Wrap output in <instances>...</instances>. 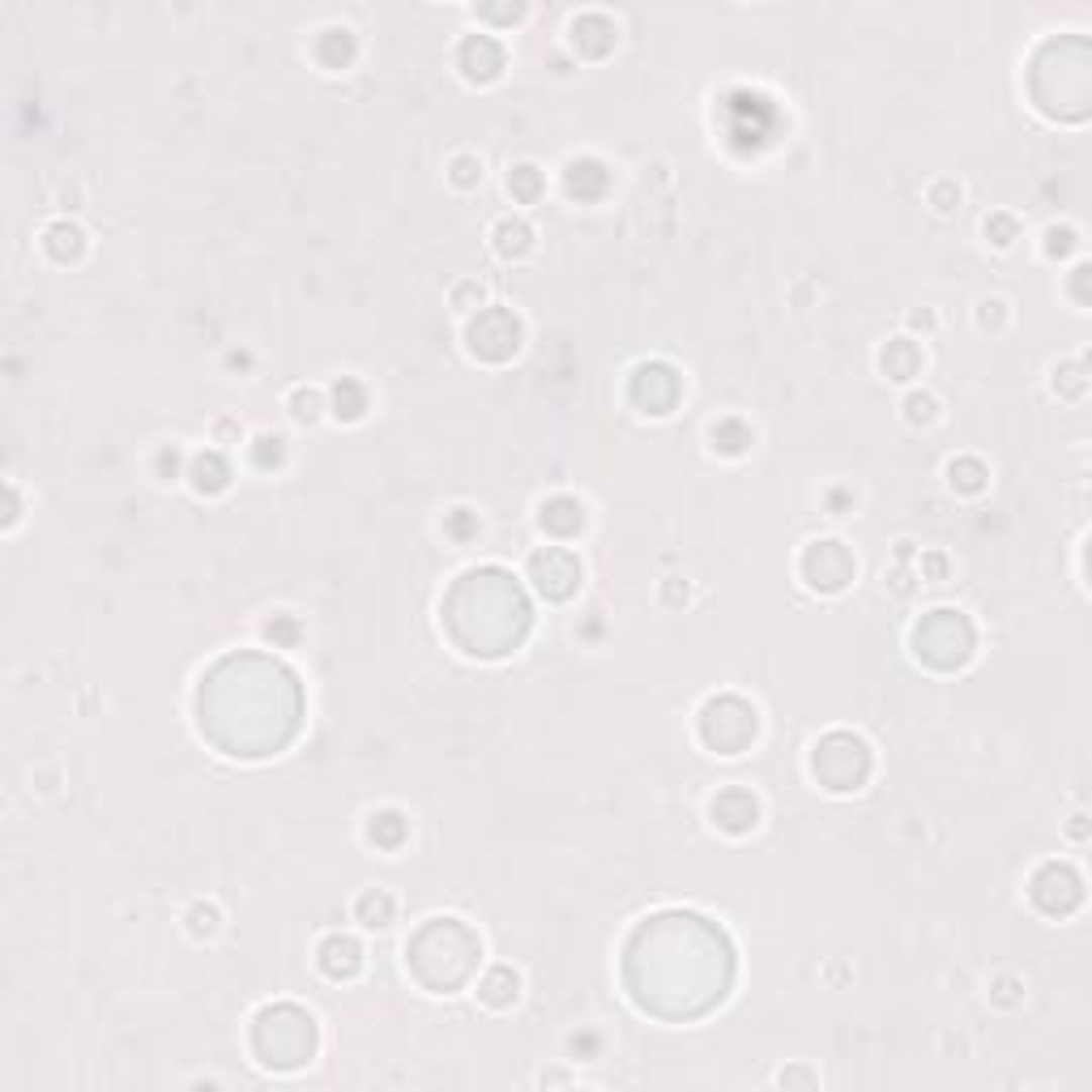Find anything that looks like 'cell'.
<instances>
[{"label": "cell", "mask_w": 1092, "mask_h": 1092, "mask_svg": "<svg viewBox=\"0 0 1092 1092\" xmlns=\"http://www.w3.org/2000/svg\"><path fill=\"white\" fill-rule=\"evenodd\" d=\"M930 205L938 209V214H952V209L961 205V184L956 180H934L930 184Z\"/></svg>", "instance_id": "cell-29"}, {"label": "cell", "mask_w": 1092, "mask_h": 1092, "mask_svg": "<svg viewBox=\"0 0 1092 1092\" xmlns=\"http://www.w3.org/2000/svg\"><path fill=\"white\" fill-rule=\"evenodd\" d=\"M708 439H713V449H717V453H725V457H742L747 449H752L756 431L747 427V423H738V418H721V423L708 427Z\"/></svg>", "instance_id": "cell-19"}, {"label": "cell", "mask_w": 1092, "mask_h": 1092, "mask_svg": "<svg viewBox=\"0 0 1092 1092\" xmlns=\"http://www.w3.org/2000/svg\"><path fill=\"white\" fill-rule=\"evenodd\" d=\"M286 406H291V418H295V423L312 427L316 418L324 414V397H320V389L299 385V389H291V397H286Z\"/></svg>", "instance_id": "cell-22"}, {"label": "cell", "mask_w": 1092, "mask_h": 1092, "mask_svg": "<svg viewBox=\"0 0 1092 1092\" xmlns=\"http://www.w3.org/2000/svg\"><path fill=\"white\" fill-rule=\"evenodd\" d=\"M316 965L324 977H333V982H346V977H355L363 969V948H359V938L351 934H324L320 938V948H316Z\"/></svg>", "instance_id": "cell-7"}, {"label": "cell", "mask_w": 1092, "mask_h": 1092, "mask_svg": "<svg viewBox=\"0 0 1092 1092\" xmlns=\"http://www.w3.org/2000/svg\"><path fill=\"white\" fill-rule=\"evenodd\" d=\"M854 555L846 551V542H832V538H823V542H811L807 555H802V577L811 581V589L819 593H836V589H846L854 581Z\"/></svg>", "instance_id": "cell-3"}, {"label": "cell", "mask_w": 1092, "mask_h": 1092, "mask_svg": "<svg viewBox=\"0 0 1092 1092\" xmlns=\"http://www.w3.org/2000/svg\"><path fill=\"white\" fill-rule=\"evenodd\" d=\"M1028 896L1041 913H1071L1084 896V879L1076 875V867H1067V862H1046V867L1032 875Z\"/></svg>", "instance_id": "cell-2"}, {"label": "cell", "mask_w": 1092, "mask_h": 1092, "mask_svg": "<svg viewBox=\"0 0 1092 1092\" xmlns=\"http://www.w3.org/2000/svg\"><path fill=\"white\" fill-rule=\"evenodd\" d=\"M444 529L453 533V538H470V533H478V516H474L470 508H453V512H449V521H444Z\"/></svg>", "instance_id": "cell-30"}, {"label": "cell", "mask_w": 1092, "mask_h": 1092, "mask_svg": "<svg viewBox=\"0 0 1092 1092\" xmlns=\"http://www.w3.org/2000/svg\"><path fill=\"white\" fill-rule=\"evenodd\" d=\"M393 913H397V900L385 892V888H368L359 900H355V917L368 930H385L393 922Z\"/></svg>", "instance_id": "cell-17"}, {"label": "cell", "mask_w": 1092, "mask_h": 1092, "mask_svg": "<svg viewBox=\"0 0 1092 1092\" xmlns=\"http://www.w3.org/2000/svg\"><path fill=\"white\" fill-rule=\"evenodd\" d=\"M948 483L961 495H977L986 487V466L977 457H956V462H948Z\"/></svg>", "instance_id": "cell-20"}, {"label": "cell", "mask_w": 1092, "mask_h": 1092, "mask_svg": "<svg viewBox=\"0 0 1092 1092\" xmlns=\"http://www.w3.org/2000/svg\"><path fill=\"white\" fill-rule=\"evenodd\" d=\"M491 243H495V253H500L504 261H521L533 247V226L525 218H500L495 222V231H491Z\"/></svg>", "instance_id": "cell-13"}, {"label": "cell", "mask_w": 1092, "mask_h": 1092, "mask_svg": "<svg viewBox=\"0 0 1092 1092\" xmlns=\"http://www.w3.org/2000/svg\"><path fill=\"white\" fill-rule=\"evenodd\" d=\"M329 397H333V414L341 418V423H359V418L368 414V389H363L355 376H341L329 389Z\"/></svg>", "instance_id": "cell-18"}, {"label": "cell", "mask_w": 1092, "mask_h": 1092, "mask_svg": "<svg viewBox=\"0 0 1092 1092\" xmlns=\"http://www.w3.org/2000/svg\"><path fill=\"white\" fill-rule=\"evenodd\" d=\"M909 324H926V329H930L934 316H930V312H913V316H909Z\"/></svg>", "instance_id": "cell-38"}, {"label": "cell", "mask_w": 1092, "mask_h": 1092, "mask_svg": "<svg viewBox=\"0 0 1092 1092\" xmlns=\"http://www.w3.org/2000/svg\"><path fill=\"white\" fill-rule=\"evenodd\" d=\"M538 525L547 533H555V538H577L585 529V504L572 500V495H551L538 508Z\"/></svg>", "instance_id": "cell-9"}, {"label": "cell", "mask_w": 1092, "mask_h": 1092, "mask_svg": "<svg viewBox=\"0 0 1092 1092\" xmlns=\"http://www.w3.org/2000/svg\"><path fill=\"white\" fill-rule=\"evenodd\" d=\"M879 363H884V372L892 380H913L917 368H922V351H917V341L896 337V341H888V346L879 351Z\"/></svg>", "instance_id": "cell-16"}, {"label": "cell", "mask_w": 1092, "mask_h": 1092, "mask_svg": "<svg viewBox=\"0 0 1092 1092\" xmlns=\"http://www.w3.org/2000/svg\"><path fill=\"white\" fill-rule=\"evenodd\" d=\"M478 999H483L487 1007H512L516 999H521V973H516L512 965H495L487 969V977L478 982Z\"/></svg>", "instance_id": "cell-12"}, {"label": "cell", "mask_w": 1092, "mask_h": 1092, "mask_svg": "<svg viewBox=\"0 0 1092 1092\" xmlns=\"http://www.w3.org/2000/svg\"><path fill=\"white\" fill-rule=\"evenodd\" d=\"M508 193L521 201V205L538 201V193H542V171L533 167V163H516V167L508 171Z\"/></svg>", "instance_id": "cell-21"}, {"label": "cell", "mask_w": 1092, "mask_h": 1092, "mask_svg": "<svg viewBox=\"0 0 1092 1092\" xmlns=\"http://www.w3.org/2000/svg\"><path fill=\"white\" fill-rule=\"evenodd\" d=\"M483 295H487V291H483V282H462V286H457V291H453V303H457V308H462V312H470L466 303H470V299L483 303Z\"/></svg>", "instance_id": "cell-37"}, {"label": "cell", "mask_w": 1092, "mask_h": 1092, "mask_svg": "<svg viewBox=\"0 0 1092 1092\" xmlns=\"http://www.w3.org/2000/svg\"><path fill=\"white\" fill-rule=\"evenodd\" d=\"M905 418L913 427H930L934 418H938V401H934V393H909L905 397Z\"/></svg>", "instance_id": "cell-26"}, {"label": "cell", "mask_w": 1092, "mask_h": 1092, "mask_svg": "<svg viewBox=\"0 0 1092 1092\" xmlns=\"http://www.w3.org/2000/svg\"><path fill=\"white\" fill-rule=\"evenodd\" d=\"M1003 308H1007L1003 299H982V303H977V324H982V329H990V324L999 329V324H1003Z\"/></svg>", "instance_id": "cell-33"}, {"label": "cell", "mask_w": 1092, "mask_h": 1092, "mask_svg": "<svg viewBox=\"0 0 1092 1092\" xmlns=\"http://www.w3.org/2000/svg\"><path fill=\"white\" fill-rule=\"evenodd\" d=\"M43 247H47L52 261H78L82 247H86V231H82L78 222L61 218V222H52L47 231H43Z\"/></svg>", "instance_id": "cell-14"}, {"label": "cell", "mask_w": 1092, "mask_h": 1092, "mask_svg": "<svg viewBox=\"0 0 1092 1092\" xmlns=\"http://www.w3.org/2000/svg\"><path fill=\"white\" fill-rule=\"evenodd\" d=\"M282 636L299 640V623H295L291 615H274L270 623H265V640H282Z\"/></svg>", "instance_id": "cell-34"}, {"label": "cell", "mask_w": 1092, "mask_h": 1092, "mask_svg": "<svg viewBox=\"0 0 1092 1092\" xmlns=\"http://www.w3.org/2000/svg\"><path fill=\"white\" fill-rule=\"evenodd\" d=\"M449 180L457 188H474V184H483V159L478 155H457L449 163Z\"/></svg>", "instance_id": "cell-25"}, {"label": "cell", "mask_w": 1092, "mask_h": 1092, "mask_svg": "<svg viewBox=\"0 0 1092 1092\" xmlns=\"http://www.w3.org/2000/svg\"><path fill=\"white\" fill-rule=\"evenodd\" d=\"M990 1003H999V1007H1015V1003H1024V990H1020V977H994V986H990Z\"/></svg>", "instance_id": "cell-27"}, {"label": "cell", "mask_w": 1092, "mask_h": 1092, "mask_svg": "<svg viewBox=\"0 0 1092 1092\" xmlns=\"http://www.w3.org/2000/svg\"><path fill=\"white\" fill-rule=\"evenodd\" d=\"M180 462H184L180 449H163V453L155 457V474L163 478V483H171V478H176V470H180Z\"/></svg>", "instance_id": "cell-35"}, {"label": "cell", "mask_w": 1092, "mask_h": 1092, "mask_svg": "<svg viewBox=\"0 0 1092 1092\" xmlns=\"http://www.w3.org/2000/svg\"><path fill=\"white\" fill-rule=\"evenodd\" d=\"M529 577L538 585V593H547L551 602H564L577 593V581H581V564L577 555L564 551V547H547V551H533L529 560Z\"/></svg>", "instance_id": "cell-4"}, {"label": "cell", "mask_w": 1092, "mask_h": 1092, "mask_svg": "<svg viewBox=\"0 0 1092 1092\" xmlns=\"http://www.w3.org/2000/svg\"><path fill=\"white\" fill-rule=\"evenodd\" d=\"M1080 247V235L1071 231V226H1050L1046 231V257H1067V253H1076Z\"/></svg>", "instance_id": "cell-28"}, {"label": "cell", "mask_w": 1092, "mask_h": 1092, "mask_svg": "<svg viewBox=\"0 0 1092 1092\" xmlns=\"http://www.w3.org/2000/svg\"><path fill=\"white\" fill-rule=\"evenodd\" d=\"M406 836H410V823H406V815H401L397 807H385V811H372L368 815V840H372V846L397 850Z\"/></svg>", "instance_id": "cell-15"}, {"label": "cell", "mask_w": 1092, "mask_h": 1092, "mask_svg": "<svg viewBox=\"0 0 1092 1092\" xmlns=\"http://www.w3.org/2000/svg\"><path fill=\"white\" fill-rule=\"evenodd\" d=\"M1080 372H1084L1080 363H1063V368L1054 372V389L1067 385V397H1080V393H1084V376H1080Z\"/></svg>", "instance_id": "cell-32"}, {"label": "cell", "mask_w": 1092, "mask_h": 1092, "mask_svg": "<svg viewBox=\"0 0 1092 1092\" xmlns=\"http://www.w3.org/2000/svg\"><path fill=\"white\" fill-rule=\"evenodd\" d=\"M188 483H193L197 495H222L231 487V466H226V457L218 449H205L188 462Z\"/></svg>", "instance_id": "cell-10"}, {"label": "cell", "mask_w": 1092, "mask_h": 1092, "mask_svg": "<svg viewBox=\"0 0 1092 1092\" xmlns=\"http://www.w3.org/2000/svg\"><path fill=\"white\" fill-rule=\"evenodd\" d=\"M615 39H619V30H615V22H610L606 13L572 17V47H577L581 56H606L610 47H615Z\"/></svg>", "instance_id": "cell-8"}, {"label": "cell", "mask_w": 1092, "mask_h": 1092, "mask_svg": "<svg viewBox=\"0 0 1092 1092\" xmlns=\"http://www.w3.org/2000/svg\"><path fill=\"white\" fill-rule=\"evenodd\" d=\"M568 1046L577 1050V1054L585 1050V1059H581V1063H593V1059H598V1050H602V1037H598V1032H585V1037H581V1032H572V1041H568Z\"/></svg>", "instance_id": "cell-36"}, {"label": "cell", "mask_w": 1092, "mask_h": 1092, "mask_svg": "<svg viewBox=\"0 0 1092 1092\" xmlns=\"http://www.w3.org/2000/svg\"><path fill=\"white\" fill-rule=\"evenodd\" d=\"M466 341H470V355L500 363V359L516 355V346H521V320H516L508 308H487V312H478L470 320Z\"/></svg>", "instance_id": "cell-1"}, {"label": "cell", "mask_w": 1092, "mask_h": 1092, "mask_svg": "<svg viewBox=\"0 0 1092 1092\" xmlns=\"http://www.w3.org/2000/svg\"><path fill=\"white\" fill-rule=\"evenodd\" d=\"M564 184H568V197L593 201V197H602V193H606L610 171H606V163H598V159H572V163L564 167Z\"/></svg>", "instance_id": "cell-11"}, {"label": "cell", "mask_w": 1092, "mask_h": 1092, "mask_svg": "<svg viewBox=\"0 0 1092 1092\" xmlns=\"http://www.w3.org/2000/svg\"><path fill=\"white\" fill-rule=\"evenodd\" d=\"M986 235L999 243V247H1007V243L1015 239V218H1011V214H990V218H986Z\"/></svg>", "instance_id": "cell-31"}, {"label": "cell", "mask_w": 1092, "mask_h": 1092, "mask_svg": "<svg viewBox=\"0 0 1092 1092\" xmlns=\"http://www.w3.org/2000/svg\"><path fill=\"white\" fill-rule=\"evenodd\" d=\"M708 815H713V823L721 832H730V836H742V832H752L756 823H760V802L752 790H738V785H730V790H721L713 802H708Z\"/></svg>", "instance_id": "cell-5"}, {"label": "cell", "mask_w": 1092, "mask_h": 1092, "mask_svg": "<svg viewBox=\"0 0 1092 1092\" xmlns=\"http://www.w3.org/2000/svg\"><path fill=\"white\" fill-rule=\"evenodd\" d=\"M188 934L193 938H209V934H218V922H222V913H218V905H209V900H197L193 909H188Z\"/></svg>", "instance_id": "cell-24"}, {"label": "cell", "mask_w": 1092, "mask_h": 1092, "mask_svg": "<svg viewBox=\"0 0 1092 1092\" xmlns=\"http://www.w3.org/2000/svg\"><path fill=\"white\" fill-rule=\"evenodd\" d=\"M457 69H462L470 82H495L504 69L500 39H491V34H466L462 47H457Z\"/></svg>", "instance_id": "cell-6"}, {"label": "cell", "mask_w": 1092, "mask_h": 1092, "mask_svg": "<svg viewBox=\"0 0 1092 1092\" xmlns=\"http://www.w3.org/2000/svg\"><path fill=\"white\" fill-rule=\"evenodd\" d=\"M247 457H253V466H257V470H274V466L286 462V439L274 435V431H261L253 444H247Z\"/></svg>", "instance_id": "cell-23"}]
</instances>
